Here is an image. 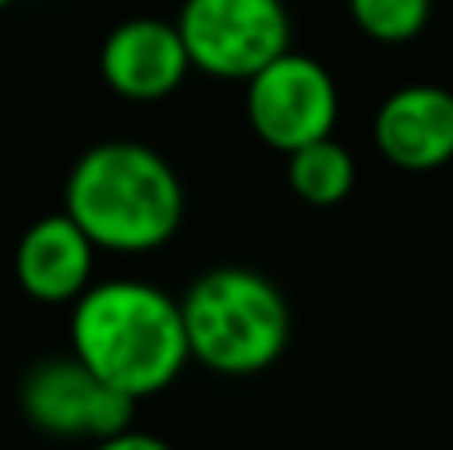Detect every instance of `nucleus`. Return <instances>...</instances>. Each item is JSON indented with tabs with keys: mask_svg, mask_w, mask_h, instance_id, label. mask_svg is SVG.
Wrapping results in <instances>:
<instances>
[{
	"mask_svg": "<svg viewBox=\"0 0 453 450\" xmlns=\"http://www.w3.org/2000/svg\"><path fill=\"white\" fill-rule=\"evenodd\" d=\"M175 28L191 68L247 84L290 48V12L282 0H183Z\"/></svg>",
	"mask_w": 453,
	"mask_h": 450,
	"instance_id": "20e7f679",
	"label": "nucleus"
},
{
	"mask_svg": "<svg viewBox=\"0 0 453 450\" xmlns=\"http://www.w3.org/2000/svg\"><path fill=\"white\" fill-rule=\"evenodd\" d=\"M72 355L127 399L167 391L191 363L180 299L143 279L92 283L72 303Z\"/></svg>",
	"mask_w": 453,
	"mask_h": 450,
	"instance_id": "f257e3e1",
	"label": "nucleus"
},
{
	"mask_svg": "<svg viewBox=\"0 0 453 450\" xmlns=\"http://www.w3.org/2000/svg\"><path fill=\"white\" fill-rule=\"evenodd\" d=\"M20 415L48 438H88L100 443L132 427L135 399L104 383L80 355H44L20 379Z\"/></svg>",
	"mask_w": 453,
	"mask_h": 450,
	"instance_id": "39448f33",
	"label": "nucleus"
},
{
	"mask_svg": "<svg viewBox=\"0 0 453 450\" xmlns=\"http://www.w3.org/2000/svg\"><path fill=\"white\" fill-rule=\"evenodd\" d=\"M247 120L274 151H295L322 136H334L338 84L314 56L282 52L247 80Z\"/></svg>",
	"mask_w": 453,
	"mask_h": 450,
	"instance_id": "423d86ee",
	"label": "nucleus"
},
{
	"mask_svg": "<svg viewBox=\"0 0 453 450\" xmlns=\"http://www.w3.org/2000/svg\"><path fill=\"white\" fill-rule=\"evenodd\" d=\"M8 4H12V0H0V12H4V8H8Z\"/></svg>",
	"mask_w": 453,
	"mask_h": 450,
	"instance_id": "ddd939ff",
	"label": "nucleus"
},
{
	"mask_svg": "<svg viewBox=\"0 0 453 450\" xmlns=\"http://www.w3.org/2000/svg\"><path fill=\"white\" fill-rule=\"evenodd\" d=\"M96 252L100 247L84 236V228L68 212L44 215L16 244V283L36 303H76L92 287Z\"/></svg>",
	"mask_w": 453,
	"mask_h": 450,
	"instance_id": "1a4fd4ad",
	"label": "nucleus"
},
{
	"mask_svg": "<svg viewBox=\"0 0 453 450\" xmlns=\"http://www.w3.org/2000/svg\"><path fill=\"white\" fill-rule=\"evenodd\" d=\"M191 363L247 379L282 359L290 343L287 295L250 268H211L180 299Z\"/></svg>",
	"mask_w": 453,
	"mask_h": 450,
	"instance_id": "7ed1b4c3",
	"label": "nucleus"
},
{
	"mask_svg": "<svg viewBox=\"0 0 453 450\" xmlns=\"http://www.w3.org/2000/svg\"><path fill=\"white\" fill-rule=\"evenodd\" d=\"M350 20L378 44H410L430 24L434 0H346Z\"/></svg>",
	"mask_w": 453,
	"mask_h": 450,
	"instance_id": "9b49d317",
	"label": "nucleus"
},
{
	"mask_svg": "<svg viewBox=\"0 0 453 450\" xmlns=\"http://www.w3.org/2000/svg\"><path fill=\"white\" fill-rule=\"evenodd\" d=\"M287 180H290V191L303 204L334 207L354 191L358 167H354V156L334 136H322V140L287 151Z\"/></svg>",
	"mask_w": 453,
	"mask_h": 450,
	"instance_id": "9d476101",
	"label": "nucleus"
},
{
	"mask_svg": "<svg viewBox=\"0 0 453 450\" xmlns=\"http://www.w3.org/2000/svg\"><path fill=\"white\" fill-rule=\"evenodd\" d=\"M92 450H172L164 438L148 435V431H119V435H108L100 443H92Z\"/></svg>",
	"mask_w": 453,
	"mask_h": 450,
	"instance_id": "f8f14e48",
	"label": "nucleus"
},
{
	"mask_svg": "<svg viewBox=\"0 0 453 450\" xmlns=\"http://www.w3.org/2000/svg\"><path fill=\"white\" fill-rule=\"evenodd\" d=\"M104 84L132 104L167 100L175 88L188 80L191 56L183 48V36L175 20L156 16H135L124 20L104 36L100 48Z\"/></svg>",
	"mask_w": 453,
	"mask_h": 450,
	"instance_id": "0eeeda50",
	"label": "nucleus"
},
{
	"mask_svg": "<svg viewBox=\"0 0 453 450\" xmlns=\"http://www.w3.org/2000/svg\"><path fill=\"white\" fill-rule=\"evenodd\" d=\"M374 144L402 172H438L453 159V92L438 84H406L382 100Z\"/></svg>",
	"mask_w": 453,
	"mask_h": 450,
	"instance_id": "6e6552de",
	"label": "nucleus"
},
{
	"mask_svg": "<svg viewBox=\"0 0 453 450\" xmlns=\"http://www.w3.org/2000/svg\"><path fill=\"white\" fill-rule=\"evenodd\" d=\"M64 212L100 252H159L180 231L188 196L175 167L156 148L108 140L88 148L64 183Z\"/></svg>",
	"mask_w": 453,
	"mask_h": 450,
	"instance_id": "f03ea898",
	"label": "nucleus"
}]
</instances>
